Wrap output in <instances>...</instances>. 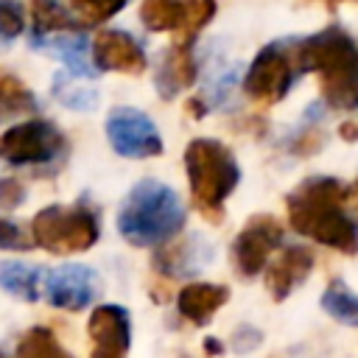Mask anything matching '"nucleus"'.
Returning a JSON list of instances; mask_svg holds the SVG:
<instances>
[{
	"instance_id": "f257e3e1",
	"label": "nucleus",
	"mask_w": 358,
	"mask_h": 358,
	"mask_svg": "<svg viewBox=\"0 0 358 358\" xmlns=\"http://www.w3.org/2000/svg\"><path fill=\"white\" fill-rule=\"evenodd\" d=\"M288 224L294 232L341 255L358 252V221L347 213V187L336 176H308L288 196Z\"/></svg>"
},
{
	"instance_id": "f03ea898",
	"label": "nucleus",
	"mask_w": 358,
	"mask_h": 358,
	"mask_svg": "<svg viewBox=\"0 0 358 358\" xmlns=\"http://www.w3.org/2000/svg\"><path fill=\"white\" fill-rule=\"evenodd\" d=\"M299 73H316L322 98L333 109H358V45L338 25H327L291 48Z\"/></svg>"
},
{
	"instance_id": "7ed1b4c3",
	"label": "nucleus",
	"mask_w": 358,
	"mask_h": 358,
	"mask_svg": "<svg viewBox=\"0 0 358 358\" xmlns=\"http://www.w3.org/2000/svg\"><path fill=\"white\" fill-rule=\"evenodd\" d=\"M187 210L173 187L159 179H140L117 210V232L131 246H159L182 232Z\"/></svg>"
},
{
	"instance_id": "20e7f679",
	"label": "nucleus",
	"mask_w": 358,
	"mask_h": 358,
	"mask_svg": "<svg viewBox=\"0 0 358 358\" xmlns=\"http://www.w3.org/2000/svg\"><path fill=\"white\" fill-rule=\"evenodd\" d=\"M185 171L190 182L193 201L199 213L218 224L224 218V201L241 182V168L235 154L221 140H190L185 148Z\"/></svg>"
},
{
	"instance_id": "39448f33",
	"label": "nucleus",
	"mask_w": 358,
	"mask_h": 358,
	"mask_svg": "<svg viewBox=\"0 0 358 358\" xmlns=\"http://www.w3.org/2000/svg\"><path fill=\"white\" fill-rule=\"evenodd\" d=\"M101 221L92 204L81 201L73 207L50 204L31 221V241L50 255H76L95 246Z\"/></svg>"
},
{
	"instance_id": "423d86ee",
	"label": "nucleus",
	"mask_w": 358,
	"mask_h": 358,
	"mask_svg": "<svg viewBox=\"0 0 358 358\" xmlns=\"http://www.w3.org/2000/svg\"><path fill=\"white\" fill-rule=\"evenodd\" d=\"M64 148L67 143L59 126L42 117L25 120L0 134V157L11 165H45L62 157Z\"/></svg>"
},
{
	"instance_id": "0eeeda50",
	"label": "nucleus",
	"mask_w": 358,
	"mask_h": 358,
	"mask_svg": "<svg viewBox=\"0 0 358 358\" xmlns=\"http://www.w3.org/2000/svg\"><path fill=\"white\" fill-rule=\"evenodd\" d=\"M296 76L299 70L294 64L291 48H285L282 42H271L252 59L243 78V92L257 103H277L288 95Z\"/></svg>"
},
{
	"instance_id": "6e6552de",
	"label": "nucleus",
	"mask_w": 358,
	"mask_h": 358,
	"mask_svg": "<svg viewBox=\"0 0 358 358\" xmlns=\"http://www.w3.org/2000/svg\"><path fill=\"white\" fill-rule=\"evenodd\" d=\"M106 140L120 157L129 159H145L162 154V137L157 123L134 106H117L106 115Z\"/></svg>"
},
{
	"instance_id": "1a4fd4ad",
	"label": "nucleus",
	"mask_w": 358,
	"mask_h": 358,
	"mask_svg": "<svg viewBox=\"0 0 358 358\" xmlns=\"http://www.w3.org/2000/svg\"><path fill=\"white\" fill-rule=\"evenodd\" d=\"M98 291H101V280L90 266L64 263L42 271V296L53 308L81 310L98 296Z\"/></svg>"
},
{
	"instance_id": "9d476101",
	"label": "nucleus",
	"mask_w": 358,
	"mask_h": 358,
	"mask_svg": "<svg viewBox=\"0 0 358 358\" xmlns=\"http://www.w3.org/2000/svg\"><path fill=\"white\" fill-rule=\"evenodd\" d=\"M282 241V227L274 215H252L246 227L238 232L232 241V263L243 277H255L257 271L266 268L268 255L280 246Z\"/></svg>"
},
{
	"instance_id": "9b49d317",
	"label": "nucleus",
	"mask_w": 358,
	"mask_h": 358,
	"mask_svg": "<svg viewBox=\"0 0 358 358\" xmlns=\"http://www.w3.org/2000/svg\"><path fill=\"white\" fill-rule=\"evenodd\" d=\"M215 260V246L201 235V232H190L176 243L165 246L159 243V249L151 257V266L162 274V277H193L199 271H204L210 263Z\"/></svg>"
},
{
	"instance_id": "f8f14e48",
	"label": "nucleus",
	"mask_w": 358,
	"mask_h": 358,
	"mask_svg": "<svg viewBox=\"0 0 358 358\" xmlns=\"http://www.w3.org/2000/svg\"><path fill=\"white\" fill-rule=\"evenodd\" d=\"M87 333L92 338L95 358H120L131 347V324L129 313L120 305H101L90 313Z\"/></svg>"
},
{
	"instance_id": "ddd939ff",
	"label": "nucleus",
	"mask_w": 358,
	"mask_h": 358,
	"mask_svg": "<svg viewBox=\"0 0 358 358\" xmlns=\"http://www.w3.org/2000/svg\"><path fill=\"white\" fill-rule=\"evenodd\" d=\"M92 56L101 70L129 73V76H137L145 70V53L140 42L126 31H115V28L101 31L92 42Z\"/></svg>"
},
{
	"instance_id": "4468645a",
	"label": "nucleus",
	"mask_w": 358,
	"mask_h": 358,
	"mask_svg": "<svg viewBox=\"0 0 358 358\" xmlns=\"http://www.w3.org/2000/svg\"><path fill=\"white\" fill-rule=\"evenodd\" d=\"M313 268V252L308 246H285L280 257L266 268V288L274 302H282Z\"/></svg>"
},
{
	"instance_id": "2eb2a0df",
	"label": "nucleus",
	"mask_w": 358,
	"mask_h": 358,
	"mask_svg": "<svg viewBox=\"0 0 358 358\" xmlns=\"http://www.w3.org/2000/svg\"><path fill=\"white\" fill-rule=\"evenodd\" d=\"M196 67L199 64H196L190 42H176L171 50H165L159 59V67L154 73V84H157L159 98L171 101V98H176V92L187 90L199 76Z\"/></svg>"
},
{
	"instance_id": "dca6fc26",
	"label": "nucleus",
	"mask_w": 358,
	"mask_h": 358,
	"mask_svg": "<svg viewBox=\"0 0 358 358\" xmlns=\"http://www.w3.org/2000/svg\"><path fill=\"white\" fill-rule=\"evenodd\" d=\"M31 48L56 56L76 76H84V78L95 76V70L90 67V59H87V42H84L81 31H56V34H45V36L31 34Z\"/></svg>"
},
{
	"instance_id": "f3484780",
	"label": "nucleus",
	"mask_w": 358,
	"mask_h": 358,
	"mask_svg": "<svg viewBox=\"0 0 358 358\" xmlns=\"http://www.w3.org/2000/svg\"><path fill=\"white\" fill-rule=\"evenodd\" d=\"M229 299V288L227 285H213V282H190L179 291L176 296V308L179 313L196 324V327H204L218 308H224Z\"/></svg>"
},
{
	"instance_id": "a211bd4d",
	"label": "nucleus",
	"mask_w": 358,
	"mask_h": 358,
	"mask_svg": "<svg viewBox=\"0 0 358 358\" xmlns=\"http://www.w3.org/2000/svg\"><path fill=\"white\" fill-rule=\"evenodd\" d=\"M50 92L62 106L76 109V112H95V106L101 101V92L90 81H84V76H76L70 70H59L53 76Z\"/></svg>"
},
{
	"instance_id": "6ab92c4d",
	"label": "nucleus",
	"mask_w": 358,
	"mask_h": 358,
	"mask_svg": "<svg viewBox=\"0 0 358 358\" xmlns=\"http://www.w3.org/2000/svg\"><path fill=\"white\" fill-rule=\"evenodd\" d=\"M0 288L22 302H36L42 294V268L28 266L22 260L0 263Z\"/></svg>"
},
{
	"instance_id": "aec40b11",
	"label": "nucleus",
	"mask_w": 358,
	"mask_h": 358,
	"mask_svg": "<svg viewBox=\"0 0 358 358\" xmlns=\"http://www.w3.org/2000/svg\"><path fill=\"white\" fill-rule=\"evenodd\" d=\"M319 305L330 319H336L347 327H358V294L344 280H330Z\"/></svg>"
},
{
	"instance_id": "412c9836",
	"label": "nucleus",
	"mask_w": 358,
	"mask_h": 358,
	"mask_svg": "<svg viewBox=\"0 0 358 358\" xmlns=\"http://www.w3.org/2000/svg\"><path fill=\"white\" fill-rule=\"evenodd\" d=\"M34 36L56 34V31H78V17L70 14L59 0H31Z\"/></svg>"
},
{
	"instance_id": "4be33fe9",
	"label": "nucleus",
	"mask_w": 358,
	"mask_h": 358,
	"mask_svg": "<svg viewBox=\"0 0 358 358\" xmlns=\"http://www.w3.org/2000/svg\"><path fill=\"white\" fill-rule=\"evenodd\" d=\"M140 20L154 34L179 31L182 20H185V0H143Z\"/></svg>"
},
{
	"instance_id": "5701e85b",
	"label": "nucleus",
	"mask_w": 358,
	"mask_h": 358,
	"mask_svg": "<svg viewBox=\"0 0 358 358\" xmlns=\"http://www.w3.org/2000/svg\"><path fill=\"white\" fill-rule=\"evenodd\" d=\"M14 352L20 358H67V350L56 341L48 327H31L28 333H22Z\"/></svg>"
},
{
	"instance_id": "b1692460",
	"label": "nucleus",
	"mask_w": 358,
	"mask_h": 358,
	"mask_svg": "<svg viewBox=\"0 0 358 358\" xmlns=\"http://www.w3.org/2000/svg\"><path fill=\"white\" fill-rule=\"evenodd\" d=\"M0 106L8 109L11 115H25V112H36V95L17 81L14 76H0Z\"/></svg>"
},
{
	"instance_id": "393cba45",
	"label": "nucleus",
	"mask_w": 358,
	"mask_h": 358,
	"mask_svg": "<svg viewBox=\"0 0 358 358\" xmlns=\"http://www.w3.org/2000/svg\"><path fill=\"white\" fill-rule=\"evenodd\" d=\"M73 14L84 22V25H98V22H106L109 17H115L126 0H64Z\"/></svg>"
},
{
	"instance_id": "a878e982",
	"label": "nucleus",
	"mask_w": 358,
	"mask_h": 358,
	"mask_svg": "<svg viewBox=\"0 0 358 358\" xmlns=\"http://www.w3.org/2000/svg\"><path fill=\"white\" fill-rule=\"evenodd\" d=\"M215 14V0H185V20H182V42H190Z\"/></svg>"
},
{
	"instance_id": "bb28decb",
	"label": "nucleus",
	"mask_w": 358,
	"mask_h": 358,
	"mask_svg": "<svg viewBox=\"0 0 358 358\" xmlns=\"http://www.w3.org/2000/svg\"><path fill=\"white\" fill-rule=\"evenodd\" d=\"M22 28H25L22 8L14 0H0V36L3 39H14V36L22 34Z\"/></svg>"
},
{
	"instance_id": "cd10ccee",
	"label": "nucleus",
	"mask_w": 358,
	"mask_h": 358,
	"mask_svg": "<svg viewBox=\"0 0 358 358\" xmlns=\"http://www.w3.org/2000/svg\"><path fill=\"white\" fill-rule=\"evenodd\" d=\"M25 196H28V190L17 176H0V207L14 210L25 201Z\"/></svg>"
},
{
	"instance_id": "c85d7f7f",
	"label": "nucleus",
	"mask_w": 358,
	"mask_h": 358,
	"mask_svg": "<svg viewBox=\"0 0 358 358\" xmlns=\"http://www.w3.org/2000/svg\"><path fill=\"white\" fill-rule=\"evenodd\" d=\"M31 243H34V241H28L25 232H22L14 221H8V218L0 215V249H17V252H25V249H31Z\"/></svg>"
},
{
	"instance_id": "c756f323",
	"label": "nucleus",
	"mask_w": 358,
	"mask_h": 358,
	"mask_svg": "<svg viewBox=\"0 0 358 358\" xmlns=\"http://www.w3.org/2000/svg\"><path fill=\"white\" fill-rule=\"evenodd\" d=\"M260 341H263V333H260L257 327H252V324H241V327L232 333V347H235V352H252Z\"/></svg>"
},
{
	"instance_id": "7c9ffc66",
	"label": "nucleus",
	"mask_w": 358,
	"mask_h": 358,
	"mask_svg": "<svg viewBox=\"0 0 358 358\" xmlns=\"http://www.w3.org/2000/svg\"><path fill=\"white\" fill-rule=\"evenodd\" d=\"M341 137L344 140H358V123H341Z\"/></svg>"
},
{
	"instance_id": "2f4dec72",
	"label": "nucleus",
	"mask_w": 358,
	"mask_h": 358,
	"mask_svg": "<svg viewBox=\"0 0 358 358\" xmlns=\"http://www.w3.org/2000/svg\"><path fill=\"white\" fill-rule=\"evenodd\" d=\"M347 201H350V207H355V210H358V179L347 187Z\"/></svg>"
},
{
	"instance_id": "473e14b6",
	"label": "nucleus",
	"mask_w": 358,
	"mask_h": 358,
	"mask_svg": "<svg viewBox=\"0 0 358 358\" xmlns=\"http://www.w3.org/2000/svg\"><path fill=\"white\" fill-rule=\"evenodd\" d=\"M204 352H224V347L215 338H204Z\"/></svg>"
},
{
	"instance_id": "72a5a7b5",
	"label": "nucleus",
	"mask_w": 358,
	"mask_h": 358,
	"mask_svg": "<svg viewBox=\"0 0 358 358\" xmlns=\"http://www.w3.org/2000/svg\"><path fill=\"white\" fill-rule=\"evenodd\" d=\"M333 3H336V0H333ZM352 3H358V0H352Z\"/></svg>"
},
{
	"instance_id": "f704fd0d",
	"label": "nucleus",
	"mask_w": 358,
	"mask_h": 358,
	"mask_svg": "<svg viewBox=\"0 0 358 358\" xmlns=\"http://www.w3.org/2000/svg\"><path fill=\"white\" fill-rule=\"evenodd\" d=\"M0 115H3V112H0Z\"/></svg>"
}]
</instances>
